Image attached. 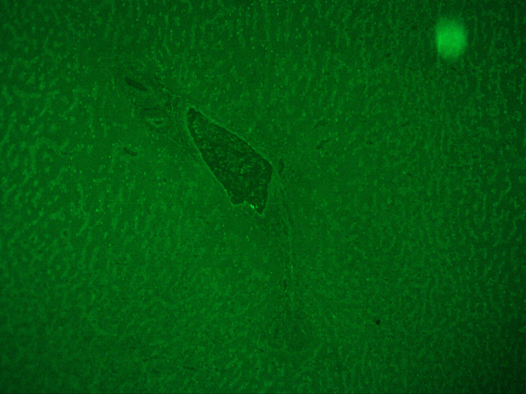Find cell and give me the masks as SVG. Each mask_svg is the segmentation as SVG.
I'll list each match as a JSON object with an SVG mask.
<instances>
[{
	"label": "cell",
	"mask_w": 526,
	"mask_h": 394,
	"mask_svg": "<svg viewBox=\"0 0 526 394\" xmlns=\"http://www.w3.org/2000/svg\"><path fill=\"white\" fill-rule=\"evenodd\" d=\"M436 43L441 54L445 57H455L464 50L466 36L463 27L452 20L441 21L436 27Z\"/></svg>",
	"instance_id": "6da1fadb"
}]
</instances>
